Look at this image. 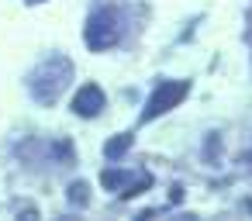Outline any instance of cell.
<instances>
[{"label":"cell","mask_w":252,"mask_h":221,"mask_svg":"<svg viewBox=\"0 0 252 221\" xmlns=\"http://www.w3.org/2000/svg\"><path fill=\"white\" fill-rule=\"evenodd\" d=\"M131 142H135L131 135H118V138H111V142L104 145V152H107V159H121V156H125V152L131 149Z\"/></svg>","instance_id":"4"},{"label":"cell","mask_w":252,"mask_h":221,"mask_svg":"<svg viewBox=\"0 0 252 221\" xmlns=\"http://www.w3.org/2000/svg\"><path fill=\"white\" fill-rule=\"evenodd\" d=\"M104 104H107V100H104V90H100L97 83H83V87L76 90V97H73V114H80V118H97Z\"/></svg>","instance_id":"3"},{"label":"cell","mask_w":252,"mask_h":221,"mask_svg":"<svg viewBox=\"0 0 252 221\" xmlns=\"http://www.w3.org/2000/svg\"><path fill=\"white\" fill-rule=\"evenodd\" d=\"M187 94H190V83H187V80H162V83L152 90V97H149V104H145V111H142V121H156L159 114L173 111Z\"/></svg>","instance_id":"2"},{"label":"cell","mask_w":252,"mask_h":221,"mask_svg":"<svg viewBox=\"0 0 252 221\" xmlns=\"http://www.w3.org/2000/svg\"><path fill=\"white\" fill-rule=\"evenodd\" d=\"M28 4H42V0H28Z\"/></svg>","instance_id":"6"},{"label":"cell","mask_w":252,"mask_h":221,"mask_svg":"<svg viewBox=\"0 0 252 221\" xmlns=\"http://www.w3.org/2000/svg\"><path fill=\"white\" fill-rule=\"evenodd\" d=\"M118 14L114 11H94L90 14V21H87V28H83V38H87V45L94 49V52H107L114 42H118Z\"/></svg>","instance_id":"1"},{"label":"cell","mask_w":252,"mask_h":221,"mask_svg":"<svg viewBox=\"0 0 252 221\" xmlns=\"http://www.w3.org/2000/svg\"><path fill=\"white\" fill-rule=\"evenodd\" d=\"M87 190H90L87 183H73V187H69V200H73V204H87Z\"/></svg>","instance_id":"5"}]
</instances>
